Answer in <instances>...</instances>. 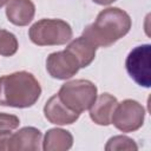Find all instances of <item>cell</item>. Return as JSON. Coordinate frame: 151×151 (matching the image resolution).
Returning <instances> with one entry per match:
<instances>
[{
	"label": "cell",
	"instance_id": "6da1fadb",
	"mask_svg": "<svg viewBox=\"0 0 151 151\" xmlns=\"http://www.w3.org/2000/svg\"><path fill=\"white\" fill-rule=\"evenodd\" d=\"M131 26V18L125 11L118 7H109L98 13L93 24L84 28L83 37L97 47H110L125 37Z\"/></svg>",
	"mask_w": 151,
	"mask_h": 151
},
{
	"label": "cell",
	"instance_id": "7a4b0ae2",
	"mask_svg": "<svg viewBox=\"0 0 151 151\" xmlns=\"http://www.w3.org/2000/svg\"><path fill=\"white\" fill-rule=\"evenodd\" d=\"M41 94V86L27 71L0 77V106L26 109L33 106Z\"/></svg>",
	"mask_w": 151,
	"mask_h": 151
},
{
	"label": "cell",
	"instance_id": "3957f363",
	"mask_svg": "<svg viewBox=\"0 0 151 151\" xmlns=\"http://www.w3.org/2000/svg\"><path fill=\"white\" fill-rule=\"evenodd\" d=\"M73 32L68 22L61 19H41L28 29L31 41L38 46H58L68 42Z\"/></svg>",
	"mask_w": 151,
	"mask_h": 151
},
{
	"label": "cell",
	"instance_id": "277c9868",
	"mask_svg": "<svg viewBox=\"0 0 151 151\" xmlns=\"http://www.w3.org/2000/svg\"><path fill=\"white\" fill-rule=\"evenodd\" d=\"M57 94L70 110L81 113L92 106L98 97V88L90 80L76 79L63 84Z\"/></svg>",
	"mask_w": 151,
	"mask_h": 151
},
{
	"label": "cell",
	"instance_id": "5b68a950",
	"mask_svg": "<svg viewBox=\"0 0 151 151\" xmlns=\"http://www.w3.org/2000/svg\"><path fill=\"white\" fill-rule=\"evenodd\" d=\"M145 109L140 103L133 99H125L117 104L111 124L122 132H133L140 129L144 124Z\"/></svg>",
	"mask_w": 151,
	"mask_h": 151
},
{
	"label": "cell",
	"instance_id": "8992f818",
	"mask_svg": "<svg viewBox=\"0 0 151 151\" xmlns=\"http://www.w3.org/2000/svg\"><path fill=\"white\" fill-rule=\"evenodd\" d=\"M151 45L144 44L134 47L126 57L125 67L129 76L143 87L151 86V70H150Z\"/></svg>",
	"mask_w": 151,
	"mask_h": 151
},
{
	"label": "cell",
	"instance_id": "52a82bcc",
	"mask_svg": "<svg viewBox=\"0 0 151 151\" xmlns=\"http://www.w3.org/2000/svg\"><path fill=\"white\" fill-rule=\"evenodd\" d=\"M79 68L80 66L77 58L66 48L51 53L46 59V70L54 79H70L78 73Z\"/></svg>",
	"mask_w": 151,
	"mask_h": 151
},
{
	"label": "cell",
	"instance_id": "ba28073f",
	"mask_svg": "<svg viewBox=\"0 0 151 151\" xmlns=\"http://www.w3.org/2000/svg\"><path fill=\"white\" fill-rule=\"evenodd\" d=\"M41 131L33 126H26L9 134L7 150L9 151H39L41 149Z\"/></svg>",
	"mask_w": 151,
	"mask_h": 151
},
{
	"label": "cell",
	"instance_id": "9c48e42d",
	"mask_svg": "<svg viewBox=\"0 0 151 151\" xmlns=\"http://www.w3.org/2000/svg\"><path fill=\"white\" fill-rule=\"evenodd\" d=\"M44 116L51 123L55 125H70L73 124L80 116V113L70 110L58 97L52 96L44 106Z\"/></svg>",
	"mask_w": 151,
	"mask_h": 151
},
{
	"label": "cell",
	"instance_id": "30bf717a",
	"mask_svg": "<svg viewBox=\"0 0 151 151\" xmlns=\"http://www.w3.org/2000/svg\"><path fill=\"white\" fill-rule=\"evenodd\" d=\"M118 104L116 97L110 93H103L92 104L90 107V118L97 125L107 126L111 124L112 113Z\"/></svg>",
	"mask_w": 151,
	"mask_h": 151
},
{
	"label": "cell",
	"instance_id": "8fae6325",
	"mask_svg": "<svg viewBox=\"0 0 151 151\" xmlns=\"http://www.w3.org/2000/svg\"><path fill=\"white\" fill-rule=\"evenodd\" d=\"M35 6L32 0H8L6 17L15 26H27L34 18Z\"/></svg>",
	"mask_w": 151,
	"mask_h": 151
},
{
	"label": "cell",
	"instance_id": "7c38bea8",
	"mask_svg": "<svg viewBox=\"0 0 151 151\" xmlns=\"http://www.w3.org/2000/svg\"><path fill=\"white\" fill-rule=\"evenodd\" d=\"M73 145V136L64 129H50L45 133L42 146L44 151H66Z\"/></svg>",
	"mask_w": 151,
	"mask_h": 151
},
{
	"label": "cell",
	"instance_id": "4fadbf2b",
	"mask_svg": "<svg viewBox=\"0 0 151 151\" xmlns=\"http://www.w3.org/2000/svg\"><path fill=\"white\" fill-rule=\"evenodd\" d=\"M97 46L93 45L88 39L85 37H79L77 39H73L66 47L67 51H70L78 60L80 68L87 67L96 58V51Z\"/></svg>",
	"mask_w": 151,
	"mask_h": 151
},
{
	"label": "cell",
	"instance_id": "5bb4252c",
	"mask_svg": "<svg viewBox=\"0 0 151 151\" xmlns=\"http://www.w3.org/2000/svg\"><path fill=\"white\" fill-rule=\"evenodd\" d=\"M19 47L17 37L6 31L0 28V55L2 57H12L17 53Z\"/></svg>",
	"mask_w": 151,
	"mask_h": 151
},
{
	"label": "cell",
	"instance_id": "9a60e30c",
	"mask_svg": "<svg viewBox=\"0 0 151 151\" xmlns=\"http://www.w3.org/2000/svg\"><path fill=\"white\" fill-rule=\"evenodd\" d=\"M105 150L106 151H120V150H138V146L136 144V142L127 137V136H113L111 137L106 145H105Z\"/></svg>",
	"mask_w": 151,
	"mask_h": 151
},
{
	"label": "cell",
	"instance_id": "2e32d148",
	"mask_svg": "<svg viewBox=\"0 0 151 151\" xmlns=\"http://www.w3.org/2000/svg\"><path fill=\"white\" fill-rule=\"evenodd\" d=\"M20 124V120L17 116L0 112V132H7L15 130Z\"/></svg>",
	"mask_w": 151,
	"mask_h": 151
},
{
	"label": "cell",
	"instance_id": "e0dca14e",
	"mask_svg": "<svg viewBox=\"0 0 151 151\" xmlns=\"http://www.w3.org/2000/svg\"><path fill=\"white\" fill-rule=\"evenodd\" d=\"M9 134H11V131L0 132V150H7Z\"/></svg>",
	"mask_w": 151,
	"mask_h": 151
},
{
	"label": "cell",
	"instance_id": "ac0fdd59",
	"mask_svg": "<svg viewBox=\"0 0 151 151\" xmlns=\"http://www.w3.org/2000/svg\"><path fill=\"white\" fill-rule=\"evenodd\" d=\"M92 1L98 4V5H101V6H107V5H110V4H112L117 0H92Z\"/></svg>",
	"mask_w": 151,
	"mask_h": 151
},
{
	"label": "cell",
	"instance_id": "d6986e66",
	"mask_svg": "<svg viewBox=\"0 0 151 151\" xmlns=\"http://www.w3.org/2000/svg\"><path fill=\"white\" fill-rule=\"evenodd\" d=\"M7 2H8V0H0V8H1V7H4Z\"/></svg>",
	"mask_w": 151,
	"mask_h": 151
}]
</instances>
